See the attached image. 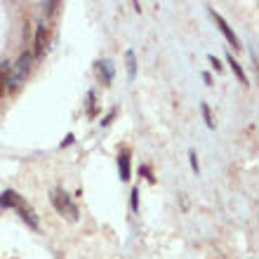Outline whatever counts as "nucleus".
<instances>
[{
    "label": "nucleus",
    "mask_w": 259,
    "mask_h": 259,
    "mask_svg": "<svg viewBox=\"0 0 259 259\" xmlns=\"http://www.w3.org/2000/svg\"><path fill=\"white\" fill-rule=\"evenodd\" d=\"M0 207H7V210H17L19 212V217L26 222L33 231H38L40 229V219H38V214H35V210L31 207V205L24 200V198L19 196L17 191H12V189H5V191L0 193Z\"/></svg>",
    "instance_id": "obj_1"
},
{
    "label": "nucleus",
    "mask_w": 259,
    "mask_h": 259,
    "mask_svg": "<svg viewBox=\"0 0 259 259\" xmlns=\"http://www.w3.org/2000/svg\"><path fill=\"white\" fill-rule=\"evenodd\" d=\"M50 200H52L55 210L59 212L62 217H66L68 222H78V217H80V210H78V205L73 203V198L68 196L62 186H57V189H52V191H50Z\"/></svg>",
    "instance_id": "obj_2"
},
{
    "label": "nucleus",
    "mask_w": 259,
    "mask_h": 259,
    "mask_svg": "<svg viewBox=\"0 0 259 259\" xmlns=\"http://www.w3.org/2000/svg\"><path fill=\"white\" fill-rule=\"evenodd\" d=\"M31 64H33V55L31 52H21V57L17 59V64L10 66V73H7V90H17L24 82V78L31 71Z\"/></svg>",
    "instance_id": "obj_3"
},
{
    "label": "nucleus",
    "mask_w": 259,
    "mask_h": 259,
    "mask_svg": "<svg viewBox=\"0 0 259 259\" xmlns=\"http://www.w3.org/2000/svg\"><path fill=\"white\" fill-rule=\"evenodd\" d=\"M210 14H212V19L217 21V26H219V31H222V33H224V38L229 42H231L233 45V50H240V40H238V35L233 33V28L229 26V24H226L224 19H222V14L219 12H214V10H210Z\"/></svg>",
    "instance_id": "obj_4"
},
{
    "label": "nucleus",
    "mask_w": 259,
    "mask_h": 259,
    "mask_svg": "<svg viewBox=\"0 0 259 259\" xmlns=\"http://www.w3.org/2000/svg\"><path fill=\"white\" fill-rule=\"evenodd\" d=\"M48 26L40 24L38 31H35V42H33V57H42L45 55V42H48Z\"/></svg>",
    "instance_id": "obj_5"
},
{
    "label": "nucleus",
    "mask_w": 259,
    "mask_h": 259,
    "mask_svg": "<svg viewBox=\"0 0 259 259\" xmlns=\"http://www.w3.org/2000/svg\"><path fill=\"white\" fill-rule=\"evenodd\" d=\"M97 73H99V80H102L104 85H111V80H113V64H111L109 59L97 62Z\"/></svg>",
    "instance_id": "obj_6"
},
{
    "label": "nucleus",
    "mask_w": 259,
    "mask_h": 259,
    "mask_svg": "<svg viewBox=\"0 0 259 259\" xmlns=\"http://www.w3.org/2000/svg\"><path fill=\"white\" fill-rule=\"evenodd\" d=\"M118 172H120L123 182H130V151H120L118 153Z\"/></svg>",
    "instance_id": "obj_7"
},
{
    "label": "nucleus",
    "mask_w": 259,
    "mask_h": 259,
    "mask_svg": "<svg viewBox=\"0 0 259 259\" xmlns=\"http://www.w3.org/2000/svg\"><path fill=\"white\" fill-rule=\"evenodd\" d=\"M125 64H127V78L130 80H135V75H137V57H135L132 50L125 52Z\"/></svg>",
    "instance_id": "obj_8"
},
{
    "label": "nucleus",
    "mask_w": 259,
    "mask_h": 259,
    "mask_svg": "<svg viewBox=\"0 0 259 259\" xmlns=\"http://www.w3.org/2000/svg\"><path fill=\"white\" fill-rule=\"evenodd\" d=\"M10 66H12L10 62L0 64V97L5 95V90H7V73H10Z\"/></svg>",
    "instance_id": "obj_9"
},
{
    "label": "nucleus",
    "mask_w": 259,
    "mask_h": 259,
    "mask_svg": "<svg viewBox=\"0 0 259 259\" xmlns=\"http://www.w3.org/2000/svg\"><path fill=\"white\" fill-rule=\"evenodd\" d=\"M226 59H229V64H231V71H233L236 75H238V80H240V82H247V78H245V73H243V68H240V64L236 62V59H233L231 55L226 57Z\"/></svg>",
    "instance_id": "obj_10"
},
{
    "label": "nucleus",
    "mask_w": 259,
    "mask_h": 259,
    "mask_svg": "<svg viewBox=\"0 0 259 259\" xmlns=\"http://www.w3.org/2000/svg\"><path fill=\"white\" fill-rule=\"evenodd\" d=\"M200 109H203V118H205V125H207V127H214V120H212L210 106H207V104H203V106H200Z\"/></svg>",
    "instance_id": "obj_11"
},
{
    "label": "nucleus",
    "mask_w": 259,
    "mask_h": 259,
    "mask_svg": "<svg viewBox=\"0 0 259 259\" xmlns=\"http://www.w3.org/2000/svg\"><path fill=\"white\" fill-rule=\"evenodd\" d=\"M88 116H95V90L88 92Z\"/></svg>",
    "instance_id": "obj_12"
},
{
    "label": "nucleus",
    "mask_w": 259,
    "mask_h": 259,
    "mask_svg": "<svg viewBox=\"0 0 259 259\" xmlns=\"http://www.w3.org/2000/svg\"><path fill=\"white\" fill-rule=\"evenodd\" d=\"M139 207V189H132V210Z\"/></svg>",
    "instance_id": "obj_13"
},
{
    "label": "nucleus",
    "mask_w": 259,
    "mask_h": 259,
    "mask_svg": "<svg viewBox=\"0 0 259 259\" xmlns=\"http://www.w3.org/2000/svg\"><path fill=\"white\" fill-rule=\"evenodd\" d=\"M189 158H191V167H193V172H198L200 167H198V156H196V151H191V153H189Z\"/></svg>",
    "instance_id": "obj_14"
},
{
    "label": "nucleus",
    "mask_w": 259,
    "mask_h": 259,
    "mask_svg": "<svg viewBox=\"0 0 259 259\" xmlns=\"http://www.w3.org/2000/svg\"><path fill=\"white\" fill-rule=\"evenodd\" d=\"M142 172H144V175H146V179H149V182H156V177L151 175V170H149V167H142Z\"/></svg>",
    "instance_id": "obj_15"
},
{
    "label": "nucleus",
    "mask_w": 259,
    "mask_h": 259,
    "mask_svg": "<svg viewBox=\"0 0 259 259\" xmlns=\"http://www.w3.org/2000/svg\"><path fill=\"white\" fill-rule=\"evenodd\" d=\"M210 64H212V66H214V71H222V64H219V62H217V59H214V57H212V55H210Z\"/></svg>",
    "instance_id": "obj_16"
},
{
    "label": "nucleus",
    "mask_w": 259,
    "mask_h": 259,
    "mask_svg": "<svg viewBox=\"0 0 259 259\" xmlns=\"http://www.w3.org/2000/svg\"><path fill=\"white\" fill-rule=\"evenodd\" d=\"M113 116H116V111H111L109 116H106V118H104V120H102V125H109L111 120H113Z\"/></svg>",
    "instance_id": "obj_17"
},
{
    "label": "nucleus",
    "mask_w": 259,
    "mask_h": 259,
    "mask_svg": "<svg viewBox=\"0 0 259 259\" xmlns=\"http://www.w3.org/2000/svg\"><path fill=\"white\" fill-rule=\"evenodd\" d=\"M203 80L207 82V85H212V75L210 73H203Z\"/></svg>",
    "instance_id": "obj_18"
}]
</instances>
